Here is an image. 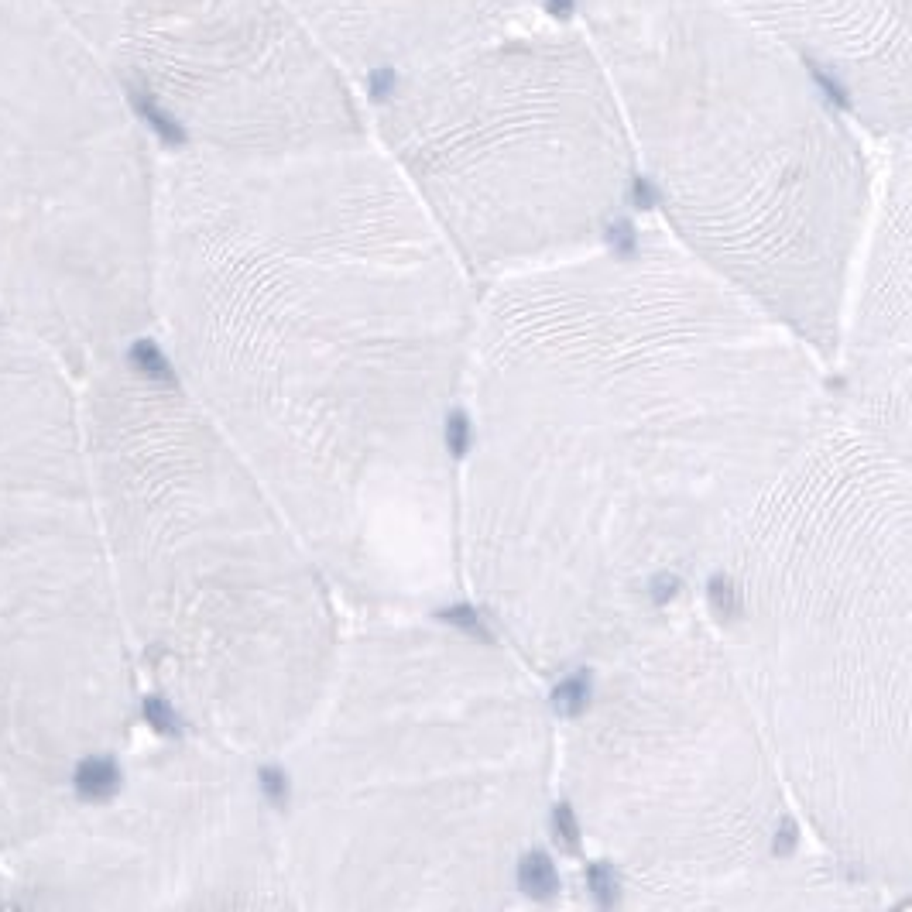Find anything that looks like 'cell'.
I'll return each instance as SVG.
<instances>
[{"mask_svg": "<svg viewBox=\"0 0 912 912\" xmlns=\"http://www.w3.org/2000/svg\"><path fill=\"white\" fill-rule=\"evenodd\" d=\"M834 398L823 360L659 223L480 285L460 580L559 683L703 600Z\"/></svg>", "mask_w": 912, "mask_h": 912, "instance_id": "cell-1", "label": "cell"}, {"mask_svg": "<svg viewBox=\"0 0 912 912\" xmlns=\"http://www.w3.org/2000/svg\"><path fill=\"white\" fill-rule=\"evenodd\" d=\"M227 192V374L268 494L343 607L446 611L477 278L371 138L254 155Z\"/></svg>", "mask_w": 912, "mask_h": 912, "instance_id": "cell-2", "label": "cell"}, {"mask_svg": "<svg viewBox=\"0 0 912 912\" xmlns=\"http://www.w3.org/2000/svg\"><path fill=\"white\" fill-rule=\"evenodd\" d=\"M264 786L292 906L491 912L559 888L556 703L480 621L357 614Z\"/></svg>", "mask_w": 912, "mask_h": 912, "instance_id": "cell-3", "label": "cell"}, {"mask_svg": "<svg viewBox=\"0 0 912 912\" xmlns=\"http://www.w3.org/2000/svg\"><path fill=\"white\" fill-rule=\"evenodd\" d=\"M909 450L830 398L703 590L803 834L882 895L912 885Z\"/></svg>", "mask_w": 912, "mask_h": 912, "instance_id": "cell-4", "label": "cell"}, {"mask_svg": "<svg viewBox=\"0 0 912 912\" xmlns=\"http://www.w3.org/2000/svg\"><path fill=\"white\" fill-rule=\"evenodd\" d=\"M659 227L834 364L878 189L868 134L786 38L720 0H570Z\"/></svg>", "mask_w": 912, "mask_h": 912, "instance_id": "cell-5", "label": "cell"}, {"mask_svg": "<svg viewBox=\"0 0 912 912\" xmlns=\"http://www.w3.org/2000/svg\"><path fill=\"white\" fill-rule=\"evenodd\" d=\"M556 820L621 909H878L806 844L703 600L556 683Z\"/></svg>", "mask_w": 912, "mask_h": 912, "instance_id": "cell-6", "label": "cell"}, {"mask_svg": "<svg viewBox=\"0 0 912 912\" xmlns=\"http://www.w3.org/2000/svg\"><path fill=\"white\" fill-rule=\"evenodd\" d=\"M364 110L367 138L477 285L631 227L635 155L604 62L570 11L378 79Z\"/></svg>", "mask_w": 912, "mask_h": 912, "instance_id": "cell-7", "label": "cell"}, {"mask_svg": "<svg viewBox=\"0 0 912 912\" xmlns=\"http://www.w3.org/2000/svg\"><path fill=\"white\" fill-rule=\"evenodd\" d=\"M882 148L834 354V398L878 429L912 439V158L909 138Z\"/></svg>", "mask_w": 912, "mask_h": 912, "instance_id": "cell-8", "label": "cell"}, {"mask_svg": "<svg viewBox=\"0 0 912 912\" xmlns=\"http://www.w3.org/2000/svg\"><path fill=\"white\" fill-rule=\"evenodd\" d=\"M786 38L875 144L909 138L912 0H720Z\"/></svg>", "mask_w": 912, "mask_h": 912, "instance_id": "cell-9", "label": "cell"}, {"mask_svg": "<svg viewBox=\"0 0 912 912\" xmlns=\"http://www.w3.org/2000/svg\"><path fill=\"white\" fill-rule=\"evenodd\" d=\"M285 7L360 96L378 79L556 14V0H285Z\"/></svg>", "mask_w": 912, "mask_h": 912, "instance_id": "cell-10", "label": "cell"}, {"mask_svg": "<svg viewBox=\"0 0 912 912\" xmlns=\"http://www.w3.org/2000/svg\"><path fill=\"white\" fill-rule=\"evenodd\" d=\"M72 786H76V796L83 803H110V799L120 796V786H124V772L114 758L107 755H90L76 765L72 772Z\"/></svg>", "mask_w": 912, "mask_h": 912, "instance_id": "cell-11", "label": "cell"}]
</instances>
